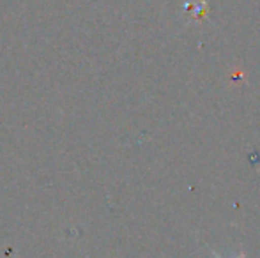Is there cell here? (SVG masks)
Instances as JSON below:
<instances>
[{"label":"cell","instance_id":"obj_2","mask_svg":"<svg viewBox=\"0 0 260 258\" xmlns=\"http://www.w3.org/2000/svg\"><path fill=\"white\" fill-rule=\"evenodd\" d=\"M211 253H212V256H214V258H223L221 255H219V253H216L214 249H211Z\"/></svg>","mask_w":260,"mask_h":258},{"label":"cell","instance_id":"obj_1","mask_svg":"<svg viewBox=\"0 0 260 258\" xmlns=\"http://www.w3.org/2000/svg\"><path fill=\"white\" fill-rule=\"evenodd\" d=\"M184 7L188 9V14H189V20L191 21H202L206 20L207 16V4L206 0H195V2H188L186 0Z\"/></svg>","mask_w":260,"mask_h":258}]
</instances>
